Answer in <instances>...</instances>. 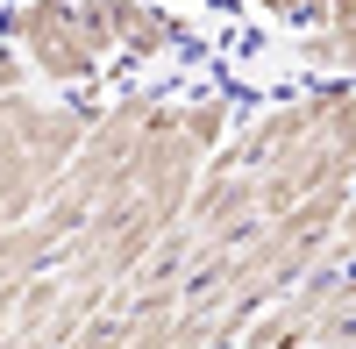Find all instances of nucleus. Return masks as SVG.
I'll list each match as a JSON object with an SVG mask.
<instances>
[{
    "instance_id": "obj_3",
    "label": "nucleus",
    "mask_w": 356,
    "mask_h": 349,
    "mask_svg": "<svg viewBox=\"0 0 356 349\" xmlns=\"http://www.w3.org/2000/svg\"><path fill=\"white\" fill-rule=\"evenodd\" d=\"M300 65L328 86H356V0H328V22L300 36Z\"/></svg>"
},
{
    "instance_id": "obj_1",
    "label": "nucleus",
    "mask_w": 356,
    "mask_h": 349,
    "mask_svg": "<svg viewBox=\"0 0 356 349\" xmlns=\"http://www.w3.org/2000/svg\"><path fill=\"white\" fill-rule=\"evenodd\" d=\"M0 36L22 50L29 79L57 86V93L100 86V72H107V57L86 43V29H79V0H22V8H8Z\"/></svg>"
},
{
    "instance_id": "obj_6",
    "label": "nucleus",
    "mask_w": 356,
    "mask_h": 349,
    "mask_svg": "<svg viewBox=\"0 0 356 349\" xmlns=\"http://www.w3.org/2000/svg\"><path fill=\"white\" fill-rule=\"evenodd\" d=\"M22 86H29V65H22V50H15L8 36H0V100H15Z\"/></svg>"
},
{
    "instance_id": "obj_2",
    "label": "nucleus",
    "mask_w": 356,
    "mask_h": 349,
    "mask_svg": "<svg viewBox=\"0 0 356 349\" xmlns=\"http://www.w3.org/2000/svg\"><path fill=\"white\" fill-rule=\"evenodd\" d=\"M79 29L100 57H129V65H150L171 57L186 43V22L157 0H79Z\"/></svg>"
},
{
    "instance_id": "obj_7",
    "label": "nucleus",
    "mask_w": 356,
    "mask_h": 349,
    "mask_svg": "<svg viewBox=\"0 0 356 349\" xmlns=\"http://www.w3.org/2000/svg\"><path fill=\"white\" fill-rule=\"evenodd\" d=\"M8 8H22V0H8Z\"/></svg>"
},
{
    "instance_id": "obj_5",
    "label": "nucleus",
    "mask_w": 356,
    "mask_h": 349,
    "mask_svg": "<svg viewBox=\"0 0 356 349\" xmlns=\"http://www.w3.org/2000/svg\"><path fill=\"white\" fill-rule=\"evenodd\" d=\"M250 8H257V15H271V22H285V29H300V36L328 22V0H250Z\"/></svg>"
},
{
    "instance_id": "obj_4",
    "label": "nucleus",
    "mask_w": 356,
    "mask_h": 349,
    "mask_svg": "<svg viewBox=\"0 0 356 349\" xmlns=\"http://www.w3.org/2000/svg\"><path fill=\"white\" fill-rule=\"evenodd\" d=\"M314 114H321V150L356 164V86H314Z\"/></svg>"
}]
</instances>
